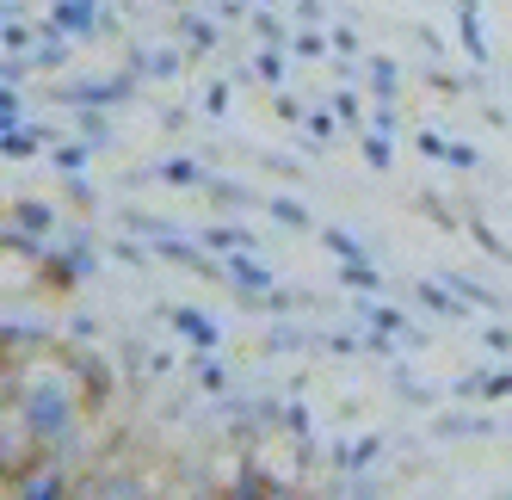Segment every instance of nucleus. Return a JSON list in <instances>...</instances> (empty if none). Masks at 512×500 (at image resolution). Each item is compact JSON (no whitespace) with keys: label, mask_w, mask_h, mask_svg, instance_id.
I'll return each mask as SVG.
<instances>
[{"label":"nucleus","mask_w":512,"mask_h":500,"mask_svg":"<svg viewBox=\"0 0 512 500\" xmlns=\"http://www.w3.org/2000/svg\"><path fill=\"white\" fill-rule=\"evenodd\" d=\"M284 433H290V439H309V408H303V402L284 408Z\"/></svg>","instance_id":"nucleus-46"},{"label":"nucleus","mask_w":512,"mask_h":500,"mask_svg":"<svg viewBox=\"0 0 512 500\" xmlns=\"http://www.w3.org/2000/svg\"><path fill=\"white\" fill-rule=\"evenodd\" d=\"M364 75H371V87H377L383 99H395V87H401V68H395L389 56H371V68H364Z\"/></svg>","instance_id":"nucleus-31"},{"label":"nucleus","mask_w":512,"mask_h":500,"mask_svg":"<svg viewBox=\"0 0 512 500\" xmlns=\"http://www.w3.org/2000/svg\"><path fill=\"white\" fill-rule=\"evenodd\" d=\"M7 494L13 500H56V494H68V463L62 457H38L31 470H19L7 482Z\"/></svg>","instance_id":"nucleus-5"},{"label":"nucleus","mask_w":512,"mask_h":500,"mask_svg":"<svg viewBox=\"0 0 512 500\" xmlns=\"http://www.w3.org/2000/svg\"><path fill=\"white\" fill-rule=\"evenodd\" d=\"M327 352H334V359H352V352H364V340L358 334H327Z\"/></svg>","instance_id":"nucleus-52"},{"label":"nucleus","mask_w":512,"mask_h":500,"mask_svg":"<svg viewBox=\"0 0 512 500\" xmlns=\"http://www.w3.org/2000/svg\"><path fill=\"white\" fill-rule=\"evenodd\" d=\"M229 99H235V87H229V81H216V87L204 93V112H210V118H223V112H229Z\"/></svg>","instance_id":"nucleus-45"},{"label":"nucleus","mask_w":512,"mask_h":500,"mask_svg":"<svg viewBox=\"0 0 512 500\" xmlns=\"http://www.w3.org/2000/svg\"><path fill=\"white\" fill-rule=\"evenodd\" d=\"M235 494H253V500H260V494H278V482L260 476V470H241V476H235Z\"/></svg>","instance_id":"nucleus-37"},{"label":"nucleus","mask_w":512,"mask_h":500,"mask_svg":"<svg viewBox=\"0 0 512 500\" xmlns=\"http://www.w3.org/2000/svg\"><path fill=\"white\" fill-rule=\"evenodd\" d=\"M334 124H340V118H334V105H327V112H309V118H303V130H309L315 142H334Z\"/></svg>","instance_id":"nucleus-40"},{"label":"nucleus","mask_w":512,"mask_h":500,"mask_svg":"<svg viewBox=\"0 0 512 500\" xmlns=\"http://www.w3.org/2000/svg\"><path fill=\"white\" fill-rule=\"evenodd\" d=\"M469 235L482 241V254H494V260H512V247H506V241H500V235H494L488 223H469Z\"/></svg>","instance_id":"nucleus-39"},{"label":"nucleus","mask_w":512,"mask_h":500,"mask_svg":"<svg viewBox=\"0 0 512 500\" xmlns=\"http://www.w3.org/2000/svg\"><path fill=\"white\" fill-rule=\"evenodd\" d=\"M93 272H99V247H93V235H87V229H75L62 247H50V254H44V278H50V284H62V291L87 284Z\"/></svg>","instance_id":"nucleus-3"},{"label":"nucleus","mask_w":512,"mask_h":500,"mask_svg":"<svg viewBox=\"0 0 512 500\" xmlns=\"http://www.w3.org/2000/svg\"><path fill=\"white\" fill-rule=\"evenodd\" d=\"M445 167H463V173H469V167H482V155H475L469 142H451V149H445Z\"/></svg>","instance_id":"nucleus-49"},{"label":"nucleus","mask_w":512,"mask_h":500,"mask_svg":"<svg viewBox=\"0 0 512 500\" xmlns=\"http://www.w3.org/2000/svg\"><path fill=\"white\" fill-rule=\"evenodd\" d=\"M340 284H346V291H358V297H371L377 284H383V272L371 260H340Z\"/></svg>","instance_id":"nucleus-23"},{"label":"nucleus","mask_w":512,"mask_h":500,"mask_svg":"<svg viewBox=\"0 0 512 500\" xmlns=\"http://www.w3.org/2000/svg\"><path fill=\"white\" fill-rule=\"evenodd\" d=\"M482 383H488V371H469V377L451 383V396H457V402H482Z\"/></svg>","instance_id":"nucleus-42"},{"label":"nucleus","mask_w":512,"mask_h":500,"mask_svg":"<svg viewBox=\"0 0 512 500\" xmlns=\"http://www.w3.org/2000/svg\"><path fill=\"white\" fill-rule=\"evenodd\" d=\"M130 68H136L142 81H173L179 68H186V50H173V44H161V50H136Z\"/></svg>","instance_id":"nucleus-11"},{"label":"nucleus","mask_w":512,"mask_h":500,"mask_svg":"<svg viewBox=\"0 0 512 500\" xmlns=\"http://www.w3.org/2000/svg\"><path fill=\"white\" fill-rule=\"evenodd\" d=\"M272 112H278L284 124H303V118H309V112H303V99H290V93H278V99H272Z\"/></svg>","instance_id":"nucleus-51"},{"label":"nucleus","mask_w":512,"mask_h":500,"mask_svg":"<svg viewBox=\"0 0 512 500\" xmlns=\"http://www.w3.org/2000/svg\"><path fill=\"white\" fill-rule=\"evenodd\" d=\"M142 180H161V186H210L216 173L192 155H173V161H155V167H142Z\"/></svg>","instance_id":"nucleus-8"},{"label":"nucleus","mask_w":512,"mask_h":500,"mask_svg":"<svg viewBox=\"0 0 512 500\" xmlns=\"http://www.w3.org/2000/svg\"><path fill=\"white\" fill-rule=\"evenodd\" d=\"M303 346H309L303 328H272V340H266V352H303Z\"/></svg>","instance_id":"nucleus-38"},{"label":"nucleus","mask_w":512,"mask_h":500,"mask_svg":"<svg viewBox=\"0 0 512 500\" xmlns=\"http://www.w3.org/2000/svg\"><path fill=\"white\" fill-rule=\"evenodd\" d=\"M50 19L68 38H105V31H118V13H105L99 0H50Z\"/></svg>","instance_id":"nucleus-4"},{"label":"nucleus","mask_w":512,"mask_h":500,"mask_svg":"<svg viewBox=\"0 0 512 500\" xmlns=\"http://www.w3.org/2000/svg\"><path fill=\"white\" fill-rule=\"evenodd\" d=\"M266 210H272V217H278V223H284V229H309V210H303V204H297V198H272V204H266Z\"/></svg>","instance_id":"nucleus-34"},{"label":"nucleus","mask_w":512,"mask_h":500,"mask_svg":"<svg viewBox=\"0 0 512 500\" xmlns=\"http://www.w3.org/2000/svg\"><path fill=\"white\" fill-rule=\"evenodd\" d=\"M31 44H38V31H31L25 19H7V50H19V56H25Z\"/></svg>","instance_id":"nucleus-43"},{"label":"nucleus","mask_w":512,"mask_h":500,"mask_svg":"<svg viewBox=\"0 0 512 500\" xmlns=\"http://www.w3.org/2000/svg\"><path fill=\"white\" fill-rule=\"evenodd\" d=\"M247 25L260 31L266 44H290V31H284V19H278V13H247Z\"/></svg>","instance_id":"nucleus-35"},{"label":"nucleus","mask_w":512,"mask_h":500,"mask_svg":"<svg viewBox=\"0 0 512 500\" xmlns=\"http://www.w3.org/2000/svg\"><path fill=\"white\" fill-rule=\"evenodd\" d=\"M68 359H75V371H81V383H87V396H93V402L112 396V371H105L99 359H87V352H68Z\"/></svg>","instance_id":"nucleus-22"},{"label":"nucleus","mask_w":512,"mask_h":500,"mask_svg":"<svg viewBox=\"0 0 512 500\" xmlns=\"http://www.w3.org/2000/svg\"><path fill=\"white\" fill-rule=\"evenodd\" d=\"M31 56V68H62L68 62V31L44 13V25H38V50H25Z\"/></svg>","instance_id":"nucleus-14"},{"label":"nucleus","mask_w":512,"mask_h":500,"mask_svg":"<svg viewBox=\"0 0 512 500\" xmlns=\"http://www.w3.org/2000/svg\"><path fill=\"white\" fill-rule=\"evenodd\" d=\"M56 340L50 321H31V315H7V359H31V352H44Z\"/></svg>","instance_id":"nucleus-6"},{"label":"nucleus","mask_w":512,"mask_h":500,"mask_svg":"<svg viewBox=\"0 0 512 500\" xmlns=\"http://www.w3.org/2000/svg\"><path fill=\"white\" fill-rule=\"evenodd\" d=\"M13 124H25V93L0 87V130H13Z\"/></svg>","instance_id":"nucleus-33"},{"label":"nucleus","mask_w":512,"mask_h":500,"mask_svg":"<svg viewBox=\"0 0 512 500\" xmlns=\"http://www.w3.org/2000/svg\"><path fill=\"white\" fill-rule=\"evenodd\" d=\"M198 241L210 247V254H241V247H260L247 229H235V223H210V229H198Z\"/></svg>","instance_id":"nucleus-17"},{"label":"nucleus","mask_w":512,"mask_h":500,"mask_svg":"<svg viewBox=\"0 0 512 500\" xmlns=\"http://www.w3.org/2000/svg\"><path fill=\"white\" fill-rule=\"evenodd\" d=\"M500 396H512V365L506 371H488V383H482V402H500Z\"/></svg>","instance_id":"nucleus-44"},{"label":"nucleus","mask_w":512,"mask_h":500,"mask_svg":"<svg viewBox=\"0 0 512 500\" xmlns=\"http://www.w3.org/2000/svg\"><path fill=\"white\" fill-rule=\"evenodd\" d=\"M75 136L99 142V149H112V124H105V112H93V105H81V112H75Z\"/></svg>","instance_id":"nucleus-29"},{"label":"nucleus","mask_w":512,"mask_h":500,"mask_svg":"<svg viewBox=\"0 0 512 500\" xmlns=\"http://www.w3.org/2000/svg\"><path fill=\"white\" fill-rule=\"evenodd\" d=\"M482 433H494L488 414H445L438 420V439H482Z\"/></svg>","instance_id":"nucleus-20"},{"label":"nucleus","mask_w":512,"mask_h":500,"mask_svg":"<svg viewBox=\"0 0 512 500\" xmlns=\"http://www.w3.org/2000/svg\"><path fill=\"white\" fill-rule=\"evenodd\" d=\"M438 278H445V284H451V291H457V297H463L469 309H488V315L500 309V297H494V291H482V284H475V278H463V272H438Z\"/></svg>","instance_id":"nucleus-24"},{"label":"nucleus","mask_w":512,"mask_h":500,"mask_svg":"<svg viewBox=\"0 0 512 500\" xmlns=\"http://www.w3.org/2000/svg\"><path fill=\"white\" fill-rule=\"evenodd\" d=\"M93 155H99V142H87V136H68V142H56V149L44 155L56 173H62V180H68V173H87L93 167Z\"/></svg>","instance_id":"nucleus-13"},{"label":"nucleus","mask_w":512,"mask_h":500,"mask_svg":"<svg viewBox=\"0 0 512 500\" xmlns=\"http://www.w3.org/2000/svg\"><path fill=\"white\" fill-rule=\"evenodd\" d=\"M364 167H371V173H389V167H395V136L364 130Z\"/></svg>","instance_id":"nucleus-25"},{"label":"nucleus","mask_w":512,"mask_h":500,"mask_svg":"<svg viewBox=\"0 0 512 500\" xmlns=\"http://www.w3.org/2000/svg\"><path fill=\"white\" fill-rule=\"evenodd\" d=\"M321 241H327V254H334V260H371V247H364L352 229H321Z\"/></svg>","instance_id":"nucleus-27"},{"label":"nucleus","mask_w":512,"mask_h":500,"mask_svg":"<svg viewBox=\"0 0 512 500\" xmlns=\"http://www.w3.org/2000/svg\"><path fill=\"white\" fill-rule=\"evenodd\" d=\"M179 38H186L192 56H210V50H216V25H210L204 13H179Z\"/></svg>","instance_id":"nucleus-18"},{"label":"nucleus","mask_w":512,"mask_h":500,"mask_svg":"<svg viewBox=\"0 0 512 500\" xmlns=\"http://www.w3.org/2000/svg\"><path fill=\"white\" fill-rule=\"evenodd\" d=\"M223 266H229V284H235V291H272V266L253 260V247H241V254H223Z\"/></svg>","instance_id":"nucleus-12"},{"label":"nucleus","mask_w":512,"mask_h":500,"mask_svg":"<svg viewBox=\"0 0 512 500\" xmlns=\"http://www.w3.org/2000/svg\"><path fill=\"white\" fill-rule=\"evenodd\" d=\"M124 235H142V241H167V235H186L167 217H149V210H124Z\"/></svg>","instance_id":"nucleus-19"},{"label":"nucleus","mask_w":512,"mask_h":500,"mask_svg":"<svg viewBox=\"0 0 512 500\" xmlns=\"http://www.w3.org/2000/svg\"><path fill=\"white\" fill-rule=\"evenodd\" d=\"M327 50H334V38H321V31H290V56H297V62H321Z\"/></svg>","instance_id":"nucleus-28"},{"label":"nucleus","mask_w":512,"mask_h":500,"mask_svg":"<svg viewBox=\"0 0 512 500\" xmlns=\"http://www.w3.org/2000/svg\"><path fill=\"white\" fill-rule=\"evenodd\" d=\"M327 105H334V118H340V124H352V130L364 124V105H358L352 87H334V93H327Z\"/></svg>","instance_id":"nucleus-32"},{"label":"nucleus","mask_w":512,"mask_h":500,"mask_svg":"<svg viewBox=\"0 0 512 500\" xmlns=\"http://www.w3.org/2000/svg\"><path fill=\"white\" fill-rule=\"evenodd\" d=\"M167 321L179 328V340H192V352H216V346H223V328H216L204 309H167Z\"/></svg>","instance_id":"nucleus-7"},{"label":"nucleus","mask_w":512,"mask_h":500,"mask_svg":"<svg viewBox=\"0 0 512 500\" xmlns=\"http://www.w3.org/2000/svg\"><path fill=\"white\" fill-rule=\"evenodd\" d=\"M7 223H19L25 235H38V241H50V235H56V210H50L44 198H19Z\"/></svg>","instance_id":"nucleus-16"},{"label":"nucleus","mask_w":512,"mask_h":500,"mask_svg":"<svg viewBox=\"0 0 512 500\" xmlns=\"http://www.w3.org/2000/svg\"><path fill=\"white\" fill-rule=\"evenodd\" d=\"M414 149H420L426 161H445V149H451V142L438 136V130H420V142H414Z\"/></svg>","instance_id":"nucleus-50"},{"label":"nucleus","mask_w":512,"mask_h":500,"mask_svg":"<svg viewBox=\"0 0 512 500\" xmlns=\"http://www.w3.org/2000/svg\"><path fill=\"white\" fill-rule=\"evenodd\" d=\"M68 340H99V321L87 309H75V315H68Z\"/></svg>","instance_id":"nucleus-48"},{"label":"nucleus","mask_w":512,"mask_h":500,"mask_svg":"<svg viewBox=\"0 0 512 500\" xmlns=\"http://www.w3.org/2000/svg\"><path fill=\"white\" fill-rule=\"evenodd\" d=\"M136 87H142V75H136V68H124V75H99V81H93V75H87V81H62L50 99H62L68 112H81V105H93V112H118Z\"/></svg>","instance_id":"nucleus-2"},{"label":"nucleus","mask_w":512,"mask_h":500,"mask_svg":"<svg viewBox=\"0 0 512 500\" xmlns=\"http://www.w3.org/2000/svg\"><path fill=\"white\" fill-rule=\"evenodd\" d=\"M445 291H451L445 278H420V284H414V297H420V309H426V315H438V321H457L469 303H463V297H445Z\"/></svg>","instance_id":"nucleus-15"},{"label":"nucleus","mask_w":512,"mask_h":500,"mask_svg":"<svg viewBox=\"0 0 512 500\" xmlns=\"http://www.w3.org/2000/svg\"><path fill=\"white\" fill-rule=\"evenodd\" d=\"M210 192H216V204H223V210H247L253 204V192H241L235 180H210Z\"/></svg>","instance_id":"nucleus-36"},{"label":"nucleus","mask_w":512,"mask_h":500,"mask_svg":"<svg viewBox=\"0 0 512 500\" xmlns=\"http://www.w3.org/2000/svg\"><path fill=\"white\" fill-rule=\"evenodd\" d=\"M334 50H340V56H364V50H358V31H352V25H334Z\"/></svg>","instance_id":"nucleus-53"},{"label":"nucleus","mask_w":512,"mask_h":500,"mask_svg":"<svg viewBox=\"0 0 512 500\" xmlns=\"http://www.w3.org/2000/svg\"><path fill=\"white\" fill-rule=\"evenodd\" d=\"M0 149H7V161H31V155H50V124H13L7 136H0Z\"/></svg>","instance_id":"nucleus-10"},{"label":"nucleus","mask_w":512,"mask_h":500,"mask_svg":"<svg viewBox=\"0 0 512 500\" xmlns=\"http://www.w3.org/2000/svg\"><path fill=\"white\" fill-rule=\"evenodd\" d=\"M364 130H383V136H395V130H401V118H395V99H383L377 112L364 118Z\"/></svg>","instance_id":"nucleus-41"},{"label":"nucleus","mask_w":512,"mask_h":500,"mask_svg":"<svg viewBox=\"0 0 512 500\" xmlns=\"http://www.w3.org/2000/svg\"><path fill=\"white\" fill-rule=\"evenodd\" d=\"M7 402L31 420L44 457L75 463L81 457V414H87V383L75 371V359H7Z\"/></svg>","instance_id":"nucleus-1"},{"label":"nucleus","mask_w":512,"mask_h":500,"mask_svg":"<svg viewBox=\"0 0 512 500\" xmlns=\"http://www.w3.org/2000/svg\"><path fill=\"white\" fill-rule=\"evenodd\" d=\"M253 75L272 81V87H284V75H290V44H266L260 56H253Z\"/></svg>","instance_id":"nucleus-21"},{"label":"nucleus","mask_w":512,"mask_h":500,"mask_svg":"<svg viewBox=\"0 0 512 500\" xmlns=\"http://www.w3.org/2000/svg\"><path fill=\"white\" fill-rule=\"evenodd\" d=\"M482 346L494 352V359H512V328H500V321H494V328L482 334Z\"/></svg>","instance_id":"nucleus-47"},{"label":"nucleus","mask_w":512,"mask_h":500,"mask_svg":"<svg viewBox=\"0 0 512 500\" xmlns=\"http://www.w3.org/2000/svg\"><path fill=\"white\" fill-rule=\"evenodd\" d=\"M457 31H463V50L475 68H488L494 50H488V31H482V0H457Z\"/></svg>","instance_id":"nucleus-9"},{"label":"nucleus","mask_w":512,"mask_h":500,"mask_svg":"<svg viewBox=\"0 0 512 500\" xmlns=\"http://www.w3.org/2000/svg\"><path fill=\"white\" fill-rule=\"evenodd\" d=\"M192 377H198V389H204V396H223V389H229V371L216 365L210 352H198V365H192Z\"/></svg>","instance_id":"nucleus-30"},{"label":"nucleus","mask_w":512,"mask_h":500,"mask_svg":"<svg viewBox=\"0 0 512 500\" xmlns=\"http://www.w3.org/2000/svg\"><path fill=\"white\" fill-rule=\"evenodd\" d=\"M383 451H389V439H377V433H371V439H358V445H346V476H364Z\"/></svg>","instance_id":"nucleus-26"}]
</instances>
